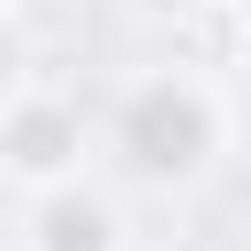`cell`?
Returning a JSON list of instances; mask_svg holds the SVG:
<instances>
[{
	"label": "cell",
	"mask_w": 251,
	"mask_h": 251,
	"mask_svg": "<svg viewBox=\"0 0 251 251\" xmlns=\"http://www.w3.org/2000/svg\"><path fill=\"white\" fill-rule=\"evenodd\" d=\"M99 164L131 197H197L229 164V88L207 66H142L99 109Z\"/></svg>",
	"instance_id": "cell-1"
},
{
	"label": "cell",
	"mask_w": 251,
	"mask_h": 251,
	"mask_svg": "<svg viewBox=\"0 0 251 251\" xmlns=\"http://www.w3.org/2000/svg\"><path fill=\"white\" fill-rule=\"evenodd\" d=\"M99 164V120L88 99H66L55 76H11V99H0V175H11V197L33 186H66Z\"/></svg>",
	"instance_id": "cell-2"
},
{
	"label": "cell",
	"mask_w": 251,
	"mask_h": 251,
	"mask_svg": "<svg viewBox=\"0 0 251 251\" xmlns=\"http://www.w3.org/2000/svg\"><path fill=\"white\" fill-rule=\"evenodd\" d=\"M22 251H131V207L120 175H66L22 197Z\"/></svg>",
	"instance_id": "cell-3"
}]
</instances>
